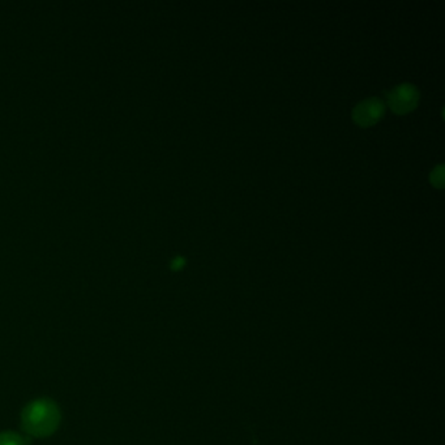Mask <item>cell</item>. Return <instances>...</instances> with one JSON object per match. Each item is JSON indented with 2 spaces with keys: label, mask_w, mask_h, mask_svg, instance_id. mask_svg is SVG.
<instances>
[{
  "label": "cell",
  "mask_w": 445,
  "mask_h": 445,
  "mask_svg": "<svg viewBox=\"0 0 445 445\" xmlns=\"http://www.w3.org/2000/svg\"><path fill=\"white\" fill-rule=\"evenodd\" d=\"M60 423V407L51 398H37L29 403L21 413V427L31 437H49L58 431Z\"/></svg>",
  "instance_id": "cell-1"
},
{
  "label": "cell",
  "mask_w": 445,
  "mask_h": 445,
  "mask_svg": "<svg viewBox=\"0 0 445 445\" xmlns=\"http://www.w3.org/2000/svg\"><path fill=\"white\" fill-rule=\"evenodd\" d=\"M387 102L392 112L405 115L417 107L419 92L413 84H400L387 94Z\"/></svg>",
  "instance_id": "cell-2"
},
{
  "label": "cell",
  "mask_w": 445,
  "mask_h": 445,
  "mask_svg": "<svg viewBox=\"0 0 445 445\" xmlns=\"http://www.w3.org/2000/svg\"><path fill=\"white\" fill-rule=\"evenodd\" d=\"M385 106L379 98H367L359 102L353 110V119L363 128L375 125L384 115Z\"/></svg>",
  "instance_id": "cell-3"
},
{
  "label": "cell",
  "mask_w": 445,
  "mask_h": 445,
  "mask_svg": "<svg viewBox=\"0 0 445 445\" xmlns=\"http://www.w3.org/2000/svg\"><path fill=\"white\" fill-rule=\"evenodd\" d=\"M29 439L12 431L0 432V445H28Z\"/></svg>",
  "instance_id": "cell-4"
},
{
  "label": "cell",
  "mask_w": 445,
  "mask_h": 445,
  "mask_svg": "<svg viewBox=\"0 0 445 445\" xmlns=\"http://www.w3.org/2000/svg\"><path fill=\"white\" fill-rule=\"evenodd\" d=\"M430 181L435 187L443 188V186H444V166L443 165H439L432 170Z\"/></svg>",
  "instance_id": "cell-5"
},
{
  "label": "cell",
  "mask_w": 445,
  "mask_h": 445,
  "mask_svg": "<svg viewBox=\"0 0 445 445\" xmlns=\"http://www.w3.org/2000/svg\"><path fill=\"white\" fill-rule=\"evenodd\" d=\"M184 265H186V259H183V257H175L173 260V263H171V268L174 270H179Z\"/></svg>",
  "instance_id": "cell-6"
}]
</instances>
